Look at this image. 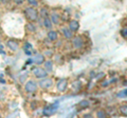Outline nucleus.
Segmentation results:
<instances>
[{
    "mask_svg": "<svg viewBox=\"0 0 127 118\" xmlns=\"http://www.w3.org/2000/svg\"><path fill=\"white\" fill-rule=\"evenodd\" d=\"M33 75L38 78V79H42V78H45L48 76V72L45 70V69H42V68H39V66H36V68H34L33 69Z\"/></svg>",
    "mask_w": 127,
    "mask_h": 118,
    "instance_id": "nucleus-3",
    "label": "nucleus"
},
{
    "mask_svg": "<svg viewBox=\"0 0 127 118\" xmlns=\"http://www.w3.org/2000/svg\"><path fill=\"white\" fill-rule=\"evenodd\" d=\"M34 61H35V63L38 64V65H40V64H43V62H45V55H42V54H38L36 57L34 58Z\"/></svg>",
    "mask_w": 127,
    "mask_h": 118,
    "instance_id": "nucleus-12",
    "label": "nucleus"
},
{
    "mask_svg": "<svg viewBox=\"0 0 127 118\" xmlns=\"http://www.w3.org/2000/svg\"><path fill=\"white\" fill-rule=\"evenodd\" d=\"M68 85V81L67 79H59L56 83V88L58 90V92H65Z\"/></svg>",
    "mask_w": 127,
    "mask_h": 118,
    "instance_id": "nucleus-7",
    "label": "nucleus"
},
{
    "mask_svg": "<svg viewBox=\"0 0 127 118\" xmlns=\"http://www.w3.org/2000/svg\"><path fill=\"white\" fill-rule=\"evenodd\" d=\"M47 37L50 41H55L57 39V32L56 31H50V32L48 33Z\"/></svg>",
    "mask_w": 127,
    "mask_h": 118,
    "instance_id": "nucleus-14",
    "label": "nucleus"
},
{
    "mask_svg": "<svg viewBox=\"0 0 127 118\" xmlns=\"http://www.w3.org/2000/svg\"><path fill=\"white\" fill-rule=\"evenodd\" d=\"M38 85L43 90H48V89H50L51 86L53 85V80L50 79V78L45 77V78H42V79L39 80Z\"/></svg>",
    "mask_w": 127,
    "mask_h": 118,
    "instance_id": "nucleus-4",
    "label": "nucleus"
},
{
    "mask_svg": "<svg viewBox=\"0 0 127 118\" xmlns=\"http://www.w3.org/2000/svg\"><path fill=\"white\" fill-rule=\"evenodd\" d=\"M119 111H120V113L122 114L123 116H127V104L121 105L120 109H119Z\"/></svg>",
    "mask_w": 127,
    "mask_h": 118,
    "instance_id": "nucleus-18",
    "label": "nucleus"
},
{
    "mask_svg": "<svg viewBox=\"0 0 127 118\" xmlns=\"http://www.w3.org/2000/svg\"><path fill=\"white\" fill-rule=\"evenodd\" d=\"M72 86L74 88L75 91H78V90L82 88V83H79V82H74V83L72 84Z\"/></svg>",
    "mask_w": 127,
    "mask_h": 118,
    "instance_id": "nucleus-21",
    "label": "nucleus"
},
{
    "mask_svg": "<svg viewBox=\"0 0 127 118\" xmlns=\"http://www.w3.org/2000/svg\"><path fill=\"white\" fill-rule=\"evenodd\" d=\"M104 77H105V74L104 73H100V74H98V76H96V79L97 80H101L102 78H104Z\"/></svg>",
    "mask_w": 127,
    "mask_h": 118,
    "instance_id": "nucleus-27",
    "label": "nucleus"
},
{
    "mask_svg": "<svg viewBox=\"0 0 127 118\" xmlns=\"http://www.w3.org/2000/svg\"><path fill=\"white\" fill-rule=\"evenodd\" d=\"M96 116H97V117H106L107 114H106L105 111H98V112L96 113Z\"/></svg>",
    "mask_w": 127,
    "mask_h": 118,
    "instance_id": "nucleus-22",
    "label": "nucleus"
},
{
    "mask_svg": "<svg viewBox=\"0 0 127 118\" xmlns=\"http://www.w3.org/2000/svg\"><path fill=\"white\" fill-rule=\"evenodd\" d=\"M62 33L64 35V37L67 38V39H72L73 38V32L69 29V27H63Z\"/></svg>",
    "mask_w": 127,
    "mask_h": 118,
    "instance_id": "nucleus-9",
    "label": "nucleus"
},
{
    "mask_svg": "<svg viewBox=\"0 0 127 118\" xmlns=\"http://www.w3.org/2000/svg\"><path fill=\"white\" fill-rule=\"evenodd\" d=\"M121 35L124 38H127V29H123L122 31H121Z\"/></svg>",
    "mask_w": 127,
    "mask_h": 118,
    "instance_id": "nucleus-23",
    "label": "nucleus"
},
{
    "mask_svg": "<svg viewBox=\"0 0 127 118\" xmlns=\"http://www.w3.org/2000/svg\"><path fill=\"white\" fill-rule=\"evenodd\" d=\"M0 18H1V14H0Z\"/></svg>",
    "mask_w": 127,
    "mask_h": 118,
    "instance_id": "nucleus-32",
    "label": "nucleus"
},
{
    "mask_svg": "<svg viewBox=\"0 0 127 118\" xmlns=\"http://www.w3.org/2000/svg\"><path fill=\"white\" fill-rule=\"evenodd\" d=\"M26 78H27V75H26V74H23V76H22V77L20 76V82H23V81H25V80H26Z\"/></svg>",
    "mask_w": 127,
    "mask_h": 118,
    "instance_id": "nucleus-29",
    "label": "nucleus"
},
{
    "mask_svg": "<svg viewBox=\"0 0 127 118\" xmlns=\"http://www.w3.org/2000/svg\"><path fill=\"white\" fill-rule=\"evenodd\" d=\"M13 2L15 3V4H17V5H20V4H22V3L25 2V0H13Z\"/></svg>",
    "mask_w": 127,
    "mask_h": 118,
    "instance_id": "nucleus-24",
    "label": "nucleus"
},
{
    "mask_svg": "<svg viewBox=\"0 0 127 118\" xmlns=\"http://www.w3.org/2000/svg\"><path fill=\"white\" fill-rule=\"evenodd\" d=\"M43 55H45V56H47V57H51V56L53 55V53L51 52V51H46L45 54H43Z\"/></svg>",
    "mask_w": 127,
    "mask_h": 118,
    "instance_id": "nucleus-26",
    "label": "nucleus"
},
{
    "mask_svg": "<svg viewBox=\"0 0 127 118\" xmlns=\"http://www.w3.org/2000/svg\"><path fill=\"white\" fill-rule=\"evenodd\" d=\"M110 83H109V81L108 80H104V81H103V83H102V86H103V88H105V86H108Z\"/></svg>",
    "mask_w": 127,
    "mask_h": 118,
    "instance_id": "nucleus-28",
    "label": "nucleus"
},
{
    "mask_svg": "<svg viewBox=\"0 0 127 118\" xmlns=\"http://www.w3.org/2000/svg\"><path fill=\"white\" fill-rule=\"evenodd\" d=\"M42 24H43V26L46 27V29H51L52 27V25H53V23H52V21H51V19H50V17H47V18H43V22H42Z\"/></svg>",
    "mask_w": 127,
    "mask_h": 118,
    "instance_id": "nucleus-15",
    "label": "nucleus"
},
{
    "mask_svg": "<svg viewBox=\"0 0 127 118\" xmlns=\"http://www.w3.org/2000/svg\"><path fill=\"white\" fill-rule=\"evenodd\" d=\"M50 19L53 24H58L59 21H61V16H59V14L56 13V12H52L50 14Z\"/></svg>",
    "mask_w": 127,
    "mask_h": 118,
    "instance_id": "nucleus-8",
    "label": "nucleus"
},
{
    "mask_svg": "<svg viewBox=\"0 0 127 118\" xmlns=\"http://www.w3.org/2000/svg\"><path fill=\"white\" fill-rule=\"evenodd\" d=\"M37 88H38V84L36 83V81L34 80H28L25 84V90L26 92L28 93H35L37 91Z\"/></svg>",
    "mask_w": 127,
    "mask_h": 118,
    "instance_id": "nucleus-2",
    "label": "nucleus"
},
{
    "mask_svg": "<svg viewBox=\"0 0 127 118\" xmlns=\"http://www.w3.org/2000/svg\"><path fill=\"white\" fill-rule=\"evenodd\" d=\"M119 96H120V97H126L127 96V89L124 90V91H122V93L119 94Z\"/></svg>",
    "mask_w": 127,
    "mask_h": 118,
    "instance_id": "nucleus-25",
    "label": "nucleus"
},
{
    "mask_svg": "<svg viewBox=\"0 0 127 118\" xmlns=\"http://www.w3.org/2000/svg\"><path fill=\"white\" fill-rule=\"evenodd\" d=\"M43 65H45V70L47 71L48 73H50V72H52V71H53V62L51 60L45 61V62H43Z\"/></svg>",
    "mask_w": 127,
    "mask_h": 118,
    "instance_id": "nucleus-13",
    "label": "nucleus"
},
{
    "mask_svg": "<svg viewBox=\"0 0 127 118\" xmlns=\"http://www.w3.org/2000/svg\"><path fill=\"white\" fill-rule=\"evenodd\" d=\"M90 105V102L89 100H82L81 102L78 103V107L81 108L82 110H84V109H87Z\"/></svg>",
    "mask_w": 127,
    "mask_h": 118,
    "instance_id": "nucleus-17",
    "label": "nucleus"
},
{
    "mask_svg": "<svg viewBox=\"0 0 127 118\" xmlns=\"http://www.w3.org/2000/svg\"><path fill=\"white\" fill-rule=\"evenodd\" d=\"M72 44L75 49H82L84 46V40L81 36H75L72 38Z\"/></svg>",
    "mask_w": 127,
    "mask_h": 118,
    "instance_id": "nucleus-5",
    "label": "nucleus"
},
{
    "mask_svg": "<svg viewBox=\"0 0 127 118\" xmlns=\"http://www.w3.org/2000/svg\"><path fill=\"white\" fill-rule=\"evenodd\" d=\"M31 6H37L38 5V0H26Z\"/></svg>",
    "mask_w": 127,
    "mask_h": 118,
    "instance_id": "nucleus-19",
    "label": "nucleus"
},
{
    "mask_svg": "<svg viewBox=\"0 0 127 118\" xmlns=\"http://www.w3.org/2000/svg\"><path fill=\"white\" fill-rule=\"evenodd\" d=\"M6 44L7 46L12 50V51H17L18 48H19V44H18V42L17 41H15V40H9L6 42Z\"/></svg>",
    "mask_w": 127,
    "mask_h": 118,
    "instance_id": "nucleus-11",
    "label": "nucleus"
},
{
    "mask_svg": "<svg viewBox=\"0 0 127 118\" xmlns=\"http://www.w3.org/2000/svg\"><path fill=\"white\" fill-rule=\"evenodd\" d=\"M7 1H11V0H2V2L4 3V2H7Z\"/></svg>",
    "mask_w": 127,
    "mask_h": 118,
    "instance_id": "nucleus-31",
    "label": "nucleus"
},
{
    "mask_svg": "<svg viewBox=\"0 0 127 118\" xmlns=\"http://www.w3.org/2000/svg\"><path fill=\"white\" fill-rule=\"evenodd\" d=\"M27 29L30 31V32H35V30H36V27H35V25L33 24V23H29L27 26Z\"/></svg>",
    "mask_w": 127,
    "mask_h": 118,
    "instance_id": "nucleus-20",
    "label": "nucleus"
},
{
    "mask_svg": "<svg viewBox=\"0 0 127 118\" xmlns=\"http://www.w3.org/2000/svg\"><path fill=\"white\" fill-rule=\"evenodd\" d=\"M94 74H95V72H93V71H92V72H91V73H90V77H91V78H93V77L95 76V75H94Z\"/></svg>",
    "mask_w": 127,
    "mask_h": 118,
    "instance_id": "nucleus-30",
    "label": "nucleus"
},
{
    "mask_svg": "<svg viewBox=\"0 0 127 118\" xmlns=\"http://www.w3.org/2000/svg\"><path fill=\"white\" fill-rule=\"evenodd\" d=\"M25 14L30 21H36L39 16V12L34 6H31V5L27 6L25 9Z\"/></svg>",
    "mask_w": 127,
    "mask_h": 118,
    "instance_id": "nucleus-1",
    "label": "nucleus"
},
{
    "mask_svg": "<svg viewBox=\"0 0 127 118\" xmlns=\"http://www.w3.org/2000/svg\"><path fill=\"white\" fill-rule=\"evenodd\" d=\"M57 108H58V103H56V104L54 103V104L49 105V107H47L45 110H43V115H47V116L52 115V114L57 110Z\"/></svg>",
    "mask_w": 127,
    "mask_h": 118,
    "instance_id": "nucleus-6",
    "label": "nucleus"
},
{
    "mask_svg": "<svg viewBox=\"0 0 127 118\" xmlns=\"http://www.w3.org/2000/svg\"><path fill=\"white\" fill-rule=\"evenodd\" d=\"M69 29L72 31V32H76V31L79 29V23L77 20H71L69 23Z\"/></svg>",
    "mask_w": 127,
    "mask_h": 118,
    "instance_id": "nucleus-10",
    "label": "nucleus"
},
{
    "mask_svg": "<svg viewBox=\"0 0 127 118\" xmlns=\"http://www.w3.org/2000/svg\"><path fill=\"white\" fill-rule=\"evenodd\" d=\"M39 16H41L42 18H47V17L50 16L49 12H48V10H47V7H41V9L39 10Z\"/></svg>",
    "mask_w": 127,
    "mask_h": 118,
    "instance_id": "nucleus-16",
    "label": "nucleus"
}]
</instances>
